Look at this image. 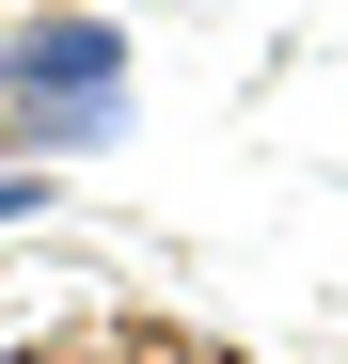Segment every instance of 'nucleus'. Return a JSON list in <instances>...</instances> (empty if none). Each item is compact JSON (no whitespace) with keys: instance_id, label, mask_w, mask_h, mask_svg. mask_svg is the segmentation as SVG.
<instances>
[{"instance_id":"nucleus-1","label":"nucleus","mask_w":348,"mask_h":364,"mask_svg":"<svg viewBox=\"0 0 348 364\" xmlns=\"http://www.w3.org/2000/svg\"><path fill=\"white\" fill-rule=\"evenodd\" d=\"M127 16H16L0 32V111L32 127V159H95L127 127Z\"/></svg>"},{"instance_id":"nucleus-2","label":"nucleus","mask_w":348,"mask_h":364,"mask_svg":"<svg viewBox=\"0 0 348 364\" xmlns=\"http://www.w3.org/2000/svg\"><path fill=\"white\" fill-rule=\"evenodd\" d=\"M32 206H48V174H0V222H32Z\"/></svg>"}]
</instances>
